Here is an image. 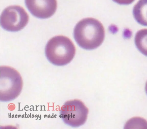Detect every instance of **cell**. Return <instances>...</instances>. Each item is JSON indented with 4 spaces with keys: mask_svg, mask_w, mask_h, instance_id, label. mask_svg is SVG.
I'll return each mask as SVG.
<instances>
[{
    "mask_svg": "<svg viewBox=\"0 0 147 129\" xmlns=\"http://www.w3.org/2000/svg\"><path fill=\"white\" fill-rule=\"evenodd\" d=\"M23 82L19 73L14 68L8 66L0 67V100L12 101L20 94Z\"/></svg>",
    "mask_w": 147,
    "mask_h": 129,
    "instance_id": "obj_3",
    "label": "cell"
},
{
    "mask_svg": "<svg viewBox=\"0 0 147 129\" xmlns=\"http://www.w3.org/2000/svg\"><path fill=\"white\" fill-rule=\"evenodd\" d=\"M76 48L72 41L63 35H57L50 39L45 48L46 56L49 61L57 66L69 63L76 53Z\"/></svg>",
    "mask_w": 147,
    "mask_h": 129,
    "instance_id": "obj_2",
    "label": "cell"
},
{
    "mask_svg": "<svg viewBox=\"0 0 147 129\" xmlns=\"http://www.w3.org/2000/svg\"><path fill=\"white\" fill-rule=\"evenodd\" d=\"M74 39L78 45L87 50L95 49L103 42L105 36L104 27L98 20L92 17L83 19L75 26Z\"/></svg>",
    "mask_w": 147,
    "mask_h": 129,
    "instance_id": "obj_1",
    "label": "cell"
},
{
    "mask_svg": "<svg viewBox=\"0 0 147 129\" xmlns=\"http://www.w3.org/2000/svg\"><path fill=\"white\" fill-rule=\"evenodd\" d=\"M114 2L120 5H128L133 2L135 0H112Z\"/></svg>",
    "mask_w": 147,
    "mask_h": 129,
    "instance_id": "obj_10",
    "label": "cell"
},
{
    "mask_svg": "<svg viewBox=\"0 0 147 129\" xmlns=\"http://www.w3.org/2000/svg\"><path fill=\"white\" fill-rule=\"evenodd\" d=\"M125 126L127 128H147V122L142 118H134L127 121Z\"/></svg>",
    "mask_w": 147,
    "mask_h": 129,
    "instance_id": "obj_9",
    "label": "cell"
},
{
    "mask_svg": "<svg viewBox=\"0 0 147 129\" xmlns=\"http://www.w3.org/2000/svg\"><path fill=\"white\" fill-rule=\"evenodd\" d=\"M135 43L140 52L147 57V29H141L136 32Z\"/></svg>",
    "mask_w": 147,
    "mask_h": 129,
    "instance_id": "obj_8",
    "label": "cell"
},
{
    "mask_svg": "<svg viewBox=\"0 0 147 129\" xmlns=\"http://www.w3.org/2000/svg\"><path fill=\"white\" fill-rule=\"evenodd\" d=\"M145 89L146 93L147 94V81L146 82V85H145Z\"/></svg>",
    "mask_w": 147,
    "mask_h": 129,
    "instance_id": "obj_11",
    "label": "cell"
},
{
    "mask_svg": "<svg viewBox=\"0 0 147 129\" xmlns=\"http://www.w3.org/2000/svg\"><path fill=\"white\" fill-rule=\"evenodd\" d=\"M29 16L24 9L19 5H11L6 8L1 16V25L4 29L16 32L23 29L27 24Z\"/></svg>",
    "mask_w": 147,
    "mask_h": 129,
    "instance_id": "obj_5",
    "label": "cell"
},
{
    "mask_svg": "<svg viewBox=\"0 0 147 129\" xmlns=\"http://www.w3.org/2000/svg\"><path fill=\"white\" fill-rule=\"evenodd\" d=\"M26 5L35 17L45 19L52 16L57 8V0H25Z\"/></svg>",
    "mask_w": 147,
    "mask_h": 129,
    "instance_id": "obj_6",
    "label": "cell"
},
{
    "mask_svg": "<svg viewBox=\"0 0 147 129\" xmlns=\"http://www.w3.org/2000/svg\"><path fill=\"white\" fill-rule=\"evenodd\" d=\"M88 113V109L84 104L76 99L64 103L61 108L59 116L66 124L77 127L85 123Z\"/></svg>",
    "mask_w": 147,
    "mask_h": 129,
    "instance_id": "obj_4",
    "label": "cell"
},
{
    "mask_svg": "<svg viewBox=\"0 0 147 129\" xmlns=\"http://www.w3.org/2000/svg\"><path fill=\"white\" fill-rule=\"evenodd\" d=\"M133 13L139 23L147 26V0H139L134 6Z\"/></svg>",
    "mask_w": 147,
    "mask_h": 129,
    "instance_id": "obj_7",
    "label": "cell"
}]
</instances>
